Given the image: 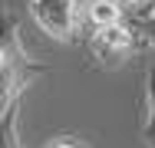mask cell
<instances>
[{"mask_svg":"<svg viewBox=\"0 0 155 148\" xmlns=\"http://www.w3.org/2000/svg\"><path fill=\"white\" fill-rule=\"evenodd\" d=\"M46 148H86V145L76 142V138H66V135H63V138H56V142H50Z\"/></svg>","mask_w":155,"mask_h":148,"instance_id":"ba28073f","label":"cell"},{"mask_svg":"<svg viewBox=\"0 0 155 148\" xmlns=\"http://www.w3.org/2000/svg\"><path fill=\"white\" fill-rule=\"evenodd\" d=\"M132 30H135V36H139V43H145V46H155V10L149 13H139V17H125Z\"/></svg>","mask_w":155,"mask_h":148,"instance_id":"52a82bcc","label":"cell"},{"mask_svg":"<svg viewBox=\"0 0 155 148\" xmlns=\"http://www.w3.org/2000/svg\"><path fill=\"white\" fill-rule=\"evenodd\" d=\"M0 148H23V142H20V102H13L0 118Z\"/></svg>","mask_w":155,"mask_h":148,"instance_id":"8992f818","label":"cell"},{"mask_svg":"<svg viewBox=\"0 0 155 148\" xmlns=\"http://www.w3.org/2000/svg\"><path fill=\"white\" fill-rule=\"evenodd\" d=\"M0 46H3V63H0V118H3V112L13 102H20V95L33 86V79L46 72V66L30 59L20 40V23L7 7H0Z\"/></svg>","mask_w":155,"mask_h":148,"instance_id":"6da1fadb","label":"cell"},{"mask_svg":"<svg viewBox=\"0 0 155 148\" xmlns=\"http://www.w3.org/2000/svg\"><path fill=\"white\" fill-rule=\"evenodd\" d=\"M125 20V7L122 0H86L79 7V27L83 30H102Z\"/></svg>","mask_w":155,"mask_h":148,"instance_id":"277c9868","label":"cell"},{"mask_svg":"<svg viewBox=\"0 0 155 148\" xmlns=\"http://www.w3.org/2000/svg\"><path fill=\"white\" fill-rule=\"evenodd\" d=\"M79 0H30V17L56 43H73L79 36Z\"/></svg>","mask_w":155,"mask_h":148,"instance_id":"3957f363","label":"cell"},{"mask_svg":"<svg viewBox=\"0 0 155 148\" xmlns=\"http://www.w3.org/2000/svg\"><path fill=\"white\" fill-rule=\"evenodd\" d=\"M0 63H3V46H0Z\"/></svg>","mask_w":155,"mask_h":148,"instance_id":"30bf717a","label":"cell"},{"mask_svg":"<svg viewBox=\"0 0 155 148\" xmlns=\"http://www.w3.org/2000/svg\"><path fill=\"white\" fill-rule=\"evenodd\" d=\"M145 105H149V118L142 125V142L145 148H155V59L145 63Z\"/></svg>","mask_w":155,"mask_h":148,"instance_id":"5b68a950","label":"cell"},{"mask_svg":"<svg viewBox=\"0 0 155 148\" xmlns=\"http://www.w3.org/2000/svg\"><path fill=\"white\" fill-rule=\"evenodd\" d=\"M135 3H139V0H122V7H125V10H129V7H135Z\"/></svg>","mask_w":155,"mask_h":148,"instance_id":"9c48e42d","label":"cell"},{"mask_svg":"<svg viewBox=\"0 0 155 148\" xmlns=\"http://www.w3.org/2000/svg\"><path fill=\"white\" fill-rule=\"evenodd\" d=\"M86 50H89V59L96 66L109 69V66L125 63V56H132L139 50V36H135L129 20H119V23L102 30H86Z\"/></svg>","mask_w":155,"mask_h":148,"instance_id":"7a4b0ae2","label":"cell"}]
</instances>
